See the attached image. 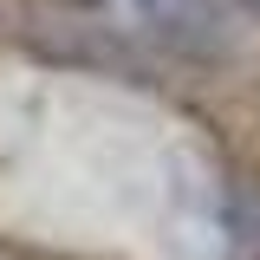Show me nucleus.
I'll return each mask as SVG.
<instances>
[{"label":"nucleus","mask_w":260,"mask_h":260,"mask_svg":"<svg viewBox=\"0 0 260 260\" xmlns=\"http://www.w3.org/2000/svg\"><path fill=\"white\" fill-rule=\"evenodd\" d=\"M124 32H150L162 46H189L202 20H208V0H98Z\"/></svg>","instance_id":"nucleus-1"}]
</instances>
